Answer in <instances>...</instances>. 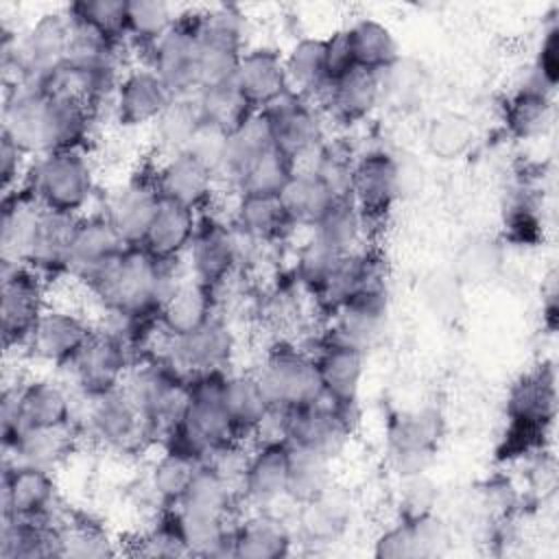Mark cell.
<instances>
[{
  "label": "cell",
  "mask_w": 559,
  "mask_h": 559,
  "mask_svg": "<svg viewBox=\"0 0 559 559\" xmlns=\"http://www.w3.org/2000/svg\"><path fill=\"white\" fill-rule=\"evenodd\" d=\"M173 264L155 260L142 247H129L87 288L116 319L135 325L157 323L162 304L179 282L170 271Z\"/></svg>",
  "instance_id": "1"
},
{
  "label": "cell",
  "mask_w": 559,
  "mask_h": 559,
  "mask_svg": "<svg viewBox=\"0 0 559 559\" xmlns=\"http://www.w3.org/2000/svg\"><path fill=\"white\" fill-rule=\"evenodd\" d=\"M225 371L201 373L188 380V397L177 424L168 432V445L188 450L205 461L216 448L240 439L225 408Z\"/></svg>",
  "instance_id": "2"
},
{
  "label": "cell",
  "mask_w": 559,
  "mask_h": 559,
  "mask_svg": "<svg viewBox=\"0 0 559 559\" xmlns=\"http://www.w3.org/2000/svg\"><path fill=\"white\" fill-rule=\"evenodd\" d=\"M22 188L46 210L81 216L94 194V170L83 148L52 151L28 164Z\"/></svg>",
  "instance_id": "3"
},
{
  "label": "cell",
  "mask_w": 559,
  "mask_h": 559,
  "mask_svg": "<svg viewBox=\"0 0 559 559\" xmlns=\"http://www.w3.org/2000/svg\"><path fill=\"white\" fill-rule=\"evenodd\" d=\"M46 308L44 275L22 262L2 260L0 330L4 349L28 347L33 330Z\"/></svg>",
  "instance_id": "4"
},
{
  "label": "cell",
  "mask_w": 559,
  "mask_h": 559,
  "mask_svg": "<svg viewBox=\"0 0 559 559\" xmlns=\"http://www.w3.org/2000/svg\"><path fill=\"white\" fill-rule=\"evenodd\" d=\"M269 402L277 408H301L323 400L319 369L312 356L293 345H275L255 373Z\"/></svg>",
  "instance_id": "5"
},
{
  "label": "cell",
  "mask_w": 559,
  "mask_h": 559,
  "mask_svg": "<svg viewBox=\"0 0 559 559\" xmlns=\"http://www.w3.org/2000/svg\"><path fill=\"white\" fill-rule=\"evenodd\" d=\"M555 376L548 367L522 376L511 386L507 397V415L511 421L507 452H524L544 437L546 426L555 417Z\"/></svg>",
  "instance_id": "6"
},
{
  "label": "cell",
  "mask_w": 559,
  "mask_h": 559,
  "mask_svg": "<svg viewBox=\"0 0 559 559\" xmlns=\"http://www.w3.org/2000/svg\"><path fill=\"white\" fill-rule=\"evenodd\" d=\"M234 349L236 341L229 325L223 319L212 317L207 323L183 336H166L164 360L190 380L201 373L225 371Z\"/></svg>",
  "instance_id": "7"
},
{
  "label": "cell",
  "mask_w": 559,
  "mask_h": 559,
  "mask_svg": "<svg viewBox=\"0 0 559 559\" xmlns=\"http://www.w3.org/2000/svg\"><path fill=\"white\" fill-rule=\"evenodd\" d=\"M70 369L85 397L111 393L124 384L131 371L129 341L114 330H94Z\"/></svg>",
  "instance_id": "8"
},
{
  "label": "cell",
  "mask_w": 559,
  "mask_h": 559,
  "mask_svg": "<svg viewBox=\"0 0 559 559\" xmlns=\"http://www.w3.org/2000/svg\"><path fill=\"white\" fill-rule=\"evenodd\" d=\"M87 430L103 445L133 450L153 432L148 419L120 386L111 393L87 397Z\"/></svg>",
  "instance_id": "9"
},
{
  "label": "cell",
  "mask_w": 559,
  "mask_h": 559,
  "mask_svg": "<svg viewBox=\"0 0 559 559\" xmlns=\"http://www.w3.org/2000/svg\"><path fill=\"white\" fill-rule=\"evenodd\" d=\"M262 111L271 122L275 146L293 159V166L323 144L321 118L308 98L288 90Z\"/></svg>",
  "instance_id": "10"
},
{
  "label": "cell",
  "mask_w": 559,
  "mask_h": 559,
  "mask_svg": "<svg viewBox=\"0 0 559 559\" xmlns=\"http://www.w3.org/2000/svg\"><path fill=\"white\" fill-rule=\"evenodd\" d=\"M352 413L330 400L288 411L286 439L290 445L314 450L328 459H336L352 432Z\"/></svg>",
  "instance_id": "11"
},
{
  "label": "cell",
  "mask_w": 559,
  "mask_h": 559,
  "mask_svg": "<svg viewBox=\"0 0 559 559\" xmlns=\"http://www.w3.org/2000/svg\"><path fill=\"white\" fill-rule=\"evenodd\" d=\"M57 483L52 469L31 463H7L2 474V518L35 520L52 518Z\"/></svg>",
  "instance_id": "12"
},
{
  "label": "cell",
  "mask_w": 559,
  "mask_h": 559,
  "mask_svg": "<svg viewBox=\"0 0 559 559\" xmlns=\"http://www.w3.org/2000/svg\"><path fill=\"white\" fill-rule=\"evenodd\" d=\"M197 20L179 17L177 24L148 50L151 70L173 96H194L201 87L197 63Z\"/></svg>",
  "instance_id": "13"
},
{
  "label": "cell",
  "mask_w": 559,
  "mask_h": 559,
  "mask_svg": "<svg viewBox=\"0 0 559 559\" xmlns=\"http://www.w3.org/2000/svg\"><path fill=\"white\" fill-rule=\"evenodd\" d=\"M127 249L105 214L79 216L68 247V273L90 286Z\"/></svg>",
  "instance_id": "14"
},
{
  "label": "cell",
  "mask_w": 559,
  "mask_h": 559,
  "mask_svg": "<svg viewBox=\"0 0 559 559\" xmlns=\"http://www.w3.org/2000/svg\"><path fill=\"white\" fill-rule=\"evenodd\" d=\"M188 253L192 277L216 290L240 262V234L234 225H227L214 216H205L199 221Z\"/></svg>",
  "instance_id": "15"
},
{
  "label": "cell",
  "mask_w": 559,
  "mask_h": 559,
  "mask_svg": "<svg viewBox=\"0 0 559 559\" xmlns=\"http://www.w3.org/2000/svg\"><path fill=\"white\" fill-rule=\"evenodd\" d=\"M92 334L94 328L72 308L48 306L33 330L28 349L41 362L70 367Z\"/></svg>",
  "instance_id": "16"
},
{
  "label": "cell",
  "mask_w": 559,
  "mask_h": 559,
  "mask_svg": "<svg viewBox=\"0 0 559 559\" xmlns=\"http://www.w3.org/2000/svg\"><path fill=\"white\" fill-rule=\"evenodd\" d=\"M397 199L395 157L386 151L360 155L352 168L349 201L360 212L365 225L367 221H382Z\"/></svg>",
  "instance_id": "17"
},
{
  "label": "cell",
  "mask_w": 559,
  "mask_h": 559,
  "mask_svg": "<svg viewBox=\"0 0 559 559\" xmlns=\"http://www.w3.org/2000/svg\"><path fill=\"white\" fill-rule=\"evenodd\" d=\"M159 203L162 197L157 192L153 170L151 175H135L116 192H111L103 214L127 247H140Z\"/></svg>",
  "instance_id": "18"
},
{
  "label": "cell",
  "mask_w": 559,
  "mask_h": 559,
  "mask_svg": "<svg viewBox=\"0 0 559 559\" xmlns=\"http://www.w3.org/2000/svg\"><path fill=\"white\" fill-rule=\"evenodd\" d=\"M288 472H290V443L264 441L249 454L240 496L253 507H269L280 498H288Z\"/></svg>",
  "instance_id": "19"
},
{
  "label": "cell",
  "mask_w": 559,
  "mask_h": 559,
  "mask_svg": "<svg viewBox=\"0 0 559 559\" xmlns=\"http://www.w3.org/2000/svg\"><path fill=\"white\" fill-rule=\"evenodd\" d=\"M332 317L334 323L330 338L367 352V347L380 336L386 321L384 282L365 286L336 312H332Z\"/></svg>",
  "instance_id": "20"
},
{
  "label": "cell",
  "mask_w": 559,
  "mask_h": 559,
  "mask_svg": "<svg viewBox=\"0 0 559 559\" xmlns=\"http://www.w3.org/2000/svg\"><path fill=\"white\" fill-rule=\"evenodd\" d=\"M173 94L151 68H135L122 74L114 92V111L122 127L135 129L153 124Z\"/></svg>",
  "instance_id": "21"
},
{
  "label": "cell",
  "mask_w": 559,
  "mask_h": 559,
  "mask_svg": "<svg viewBox=\"0 0 559 559\" xmlns=\"http://www.w3.org/2000/svg\"><path fill=\"white\" fill-rule=\"evenodd\" d=\"M314 362L319 369L323 397L345 411H354L365 373V352L328 338Z\"/></svg>",
  "instance_id": "22"
},
{
  "label": "cell",
  "mask_w": 559,
  "mask_h": 559,
  "mask_svg": "<svg viewBox=\"0 0 559 559\" xmlns=\"http://www.w3.org/2000/svg\"><path fill=\"white\" fill-rule=\"evenodd\" d=\"M76 218L79 216L52 212L39 205L22 264L35 269L44 277L68 271V247Z\"/></svg>",
  "instance_id": "23"
},
{
  "label": "cell",
  "mask_w": 559,
  "mask_h": 559,
  "mask_svg": "<svg viewBox=\"0 0 559 559\" xmlns=\"http://www.w3.org/2000/svg\"><path fill=\"white\" fill-rule=\"evenodd\" d=\"M216 177L190 153L168 155L155 168V186L164 201L199 212L214 192Z\"/></svg>",
  "instance_id": "24"
},
{
  "label": "cell",
  "mask_w": 559,
  "mask_h": 559,
  "mask_svg": "<svg viewBox=\"0 0 559 559\" xmlns=\"http://www.w3.org/2000/svg\"><path fill=\"white\" fill-rule=\"evenodd\" d=\"M17 415L20 432L31 428L72 426V395L66 384L52 378L28 380L24 384H17Z\"/></svg>",
  "instance_id": "25"
},
{
  "label": "cell",
  "mask_w": 559,
  "mask_h": 559,
  "mask_svg": "<svg viewBox=\"0 0 559 559\" xmlns=\"http://www.w3.org/2000/svg\"><path fill=\"white\" fill-rule=\"evenodd\" d=\"M231 81L255 109H264L288 92L284 57L277 50L262 46L249 48L240 55Z\"/></svg>",
  "instance_id": "26"
},
{
  "label": "cell",
  "mask_w": 559,
  "mask_h": 559,
  "mask_svg": "<svg viewBox=\"0 0 559 559\" xmlns=\"http://www.w3.org/2000/svg\"><path fill=\"white\" fill-rule=\"evenodd\" d=\"M319 100L336 122L356 124L380 103V76L378 72L352 68L343 76L330 81Z\"/></svg>",
  "instance_id": "27"
},
{
  "label": "cell",
  "mask_w": 559,
  "mask_h": 559,
  "mask_svg": "<svg viewBox=\"0 0 559 559\" xmlns=\"http://www.w3.org/2000/svg\"><path fill=\"white\" fill-rule=\"evenodd\" d=\"M214 293L199 280H179L157 312V328L166 336H183L214 314Z\"/></svg>",
  "instance_id": "28"
},
{
  "label": "cell",
  "mask_w": 559,
  "mask_h": 559,
  "mask_svg": "<svg viewBox=\"0 0 559 559\" xmlns=\"http://www.w3.org/2000/svg\"><path fill=\"white\" fill-rule=\"evenodd\" d=\"M197 227L199 218L194 210L162 199L140 247L159 262H175L190 249Z\"/></svg>",
  "instance_id": "29"
},
{
  "label": "cell",
  "mask_w": 559,
  "mask_h": 559,
  "mask_svg": "<svg viewBox=\"0 0 559 559\" xmlns=\"http://www.w3.org/2000/svg\"><path fill=\"white\" fill-rule=\"evenodd\" d=\"M234 227L251 242L282 240L293 225L280 194L240 192L234 207Z\"/></svg>",
  "instance_id": "30"
},
{
  "label": "cell",
  "mask_w": 559,
  "mask_h": 559,
  "mask_svg": "<svg viewBox=\"0 0 559 559\" xmlns=\"http://www.w3.org/2000/svg\"><path fill=\"white\" fill-rule=\"evenodd\" d=\"M290 546L293 535L288 526L271 513H255L234 526L231 557L280 559L290 555Z\"/></svg>",
  "instance_id": "31"
},
{
  "label": "cell",
  "mask_w": 559,
  "mask_h": 559,
  "mask_svg": "<svg viewBox=\"0 0 559 559\" xmlns=\"http://www.w3.org/2000/svg\"><path fill=\"white\" fill-rule=\"evenodd\" d=\"M2 559H44L61 557L59 528L50 520H7L2 518L0 531Z\"/></svg>",
  "instance_id": "32"
},
{
  "label": "cell",
  "mask_w": 559,
  "mask_h": 559,
  "mask_svg": "<svg viewBox=\"0 0 559 559\" xmlns=\"http://www.w3.org/2000/svg\"><path fill=\"white\" fill-rule=\"evenodd\" d=\"M170 520L186 548V555H199V557L231 555L234 526H229V520L186 513L175 507L170 511Z\"/></svg>",
  "instance_id": "33"
},
{
  "label": "cell",
  "mask_w": 559,
  "mask_h": 559,
  "mask_svg": "<svg viewBox=\"0 0 559 559\" xmlns=\"http://www.w3.org/2000/svg\"><path fill=\"white\" fill-rule=\"evenodd\" d=\"M288 90L308 98H321L328 87L325 72V39L321 37H304L293 44L288 55L284 57Z\"/></svg>",
  "instance_id": "34"
},
{
  "label": "cell",
  "mask_w": 559,
  "mask_h": 559,
  "mask_svg": "<svg viewBox=\"0 0 559 559\" xmlns=\"http://www.w3.org/2000/svg\"><path fill=\"white\" fill-rule=\"evenodd\" d=\"M236 493V485H231L221 472H216L210 463L203 461L175 509L229 520Z\"/></svg>",
  "instance_id": "35"
},
{
  "label": "cell",
  "mask_w": 559,
  "mask_h": 559,
  "mask_svg": "<svg viewBox=\"0 0 559 559\" xmlns=\"http://www.w3.org/2000/svg\"><path fill=\"white\" fill-rule=\"evenodd\" d=\"M280 199L293 225L306 227H314L338 201L332 190L310 170H295L288 183L282 188Z\"/></svg>",
  "instance_id": "36"
},
{
  "label": "cell",
  "mask_w": 559,
  "mask_h": 559,
  "mask_svg": "<svg viewBox=\"0 0 559 559\" xmlns=\"http://www.w3.org/2000/svg\"><path fill=\"white\" fill-rule=\"evenodd\" d=\"M201 463L203 461L192 452L177 445H166V450L153 461L148 472V487L153 496L166 509L177 507Z\"/></svg>",
  "instance_id": "37"
},
{
  "label": "cell",
  "mask_w": 559,
  "mask_h": 559,
  "mask_svg": "<svg viewBox=\"0 0 559 559\" xmlns=\"http://www.w3.org/2000/svg\"><path fill=\"white\" fill-rule=\"evenodd\" d=\"M271 146H275L271 122L262 109H255L238 129H234L227 135V157L223 177H227L236 186L238 179L247 173V168Z\"/></svg>",
  "instance_id": "38"
},
{
  "label": "cell",
  "mask_w": 559,
  "mask_h": 559,
  "mask_svg": "<svg viewBox=\"0 0 559 559\" xmlns=\"http://www.w3.org/2000/svg\"><path fill=\"white\" fill-rule=\"evenodd\" d=\"M223 400L238 437L253 435L273 408L255 373L227 376Z\"/></svg>",
  "instance_id": "39"
},
{
  "label": "cell",
  "mask_w": 559,
  "mask_h": 559,
  "mask_svg": "<svg viewBox=\"0 0 559 559\" xmlns=\"http://www.w3.org/2000/svg\"><path fill=\"white\" fill-rule=\"evenodd\" d=\"M347 37H349L354 68L380 74L400 57L393 33L389 31V26H384L378 20L362 17L354 22L347 28Z\"/></svg>",
  "instance_id": "40"
},
{
  "label": "cell",
  "mask_w": 559,
  "mask_h": 559,
  "mask_svg": "<svg viewBox=\"0 0 559 559\" xmlns=\"http://www.w3.org/2000/svg\"><path fill=\"white\" fill-rule=\"evenodd\" d=\"M349 518V500L330 485L321 496L299 504V528L310 542H332L341 535Z\"/></svg>",
  "instance_id": "41"
},
{
  "label": "cell",
  "mask_w": 559,
  "mask_h": 559,
  "mask_svg": "<svg viewBox=\"0 0 559 559\" xmlns=\"http://www.w3.org/2000/svg\"><path fill=\"white\" fill-rule=\"evenodd\" d=\"M203 118L194 96H173L159 118L153 122V135L157 148L168 157L175 153H183L201 127Z\"/></svg>",
  "instance_id": "42"
},
{
  "label": "cell",
  "mask_w": 559,
  "mask_h": 559,
  "mask_svg": "<svg viewBox=\"0 0 559 559\" xmlns=\"http://www.w3.org/2000/svg\"><path fill=\"white\" fill-rule=\"evenodd\" d=\"M72 426L63 428H31L22 430L13 445L4 448L13 454L15 463H31L46 469H52L61 463L72 450Z\"/></svg>",
  "instance_id": "43"
},
{
  "label": "cell",
  "mask_w": 559,
  "mask_h": 559,
  "mask_svg": "<svg viewBox=\"0 0 559 559\" xmlns=\"http://www.w3.org/2000/svg\"><path fill=\"white\" fill-rule=\"evenodd\" d=\"M194 98L203 122H210L227 133L238 129L255 111L234 81L201 87Z\"/></svg>",
  "instance_id": "44"
},
{
  "label": "cell",
  "mask_w": 559,
  "mask_h": 559,
  "mask_svg": "<svg viewBox=\"0 0 559 559\" xmlns=\"http://www.w3.org/2000/svg\"><path fill=\"white\" fill-rule=\"evenodd\" d=\"M332 459L299 445H290L288 498L297 504L321 496L332 485Z\"/></svg>",
  "instance_id": "45"
},
{
  "label": "cell",
  "mask_w": 559,
  "mask_h": 559,
  "mask_svg": "<svg viewBox=\"0 0 559 559\" xmlns=\"http://www.w3.org/2000/svg\"><path fill=\"white\" fill-rule=\"evenodd\" d=\"M173 7L164 0H127L124 37L135 46L151 50L175 24Z\"/></svg>",
  "instance_id": "46"
},
{
  "label": "cell",
  "mask_w": 559,
  "mask_h": 559,
  "mask_svg": "<svg viewBox=\"0 0 559 559\" xmlns=\"http://www.w3.org/2000/svg\"><path fill=\"white\" fill-rule=\"evenodd\" d=\"M552 103L550 94L522 85L507 103H504V124L515 138H533L544 131L550 122Z\"/></svg>",
  "instance_id": "47"
},
{
  "label": "cell",
  "mask_w": 559,
  "mask_h": 559,
  "mask_svg": "<svg viewBox=\"0 0 559 559\" xmlns=\"http://www.w3.org/2000/svg\"><path fill=\"white\" fill-rule=\"evenodd\" d=\"M476 129L472 120L459 111L437 116L426 131L428 151L441 162L461 159L474 144Z\"/></svg>",
  "instance_id": "48"
},
{
  "label": "cell",
  "mask_w": 559,
  "mask_h": 559,
  "mask_svg": "<svg viewBox=\"0 0 559 559\" xmlns=\"http://www.w3.org/2000/svg\"><path fill=\"white\" fill-rule=\"evenodd\" d=\"M365 221L349 199H338L328 214L314 225V238L336 253H354L362 238Z\"/></svg>",
  "instance_id": "49"
},
{
  "label": "cell",
  "mask_w": 559,
  "mask_h": 559,
  "mask_svg": "<svg viewBox=\"0 0 559 559\" xmlns=\"http://www.w3.org/2000/svg\"><path fill=\"white\" fill-rule=\"evenodd\" d=\"M72 22L107 41H122L127 26V0H81L66 11Z\"/></svg>",
  "instance_id": "50"
},
{
  "label": "cell",
  "mask_w": 559,
  "mask_h": 559,
  "mask_svg": "<svg viewBox=\"0 0 559 559\" xmlns=\"http://www.w3.org/2000/svg\"><path fill=\"white\" fill-rule=\"evenodd\" d=\"M293 173H295L293 159L286 153H282L277 146H271L247 168V173L238 179L236 188H238V194L240 192L280 194L282 188L293 177Z\"/></svg>",
  "instance_id": "51"
},
{
  "label": "cell",
  "mask_w": 559,
  "mask_h": 559,
  "mask_svg": "<svg viewBox=\"0 0 559 559\" xmlns=\"http://www.w3.org/2000/svg\"><path fill=\"white\" fill-rule=\"evenodd\" d=\"M378 76H380V100L386 98L393 107L406 109L421 98L426 76L417 61L400 55Z\"/></svg>",
  "instance_id": "52"
},
{
  "label": "cell",
  "mask_w": 559,
  "mask_h": 559,
  "mask_svg": "<svg viewBox=\"0 0 559 559\" xmlns=\"http://www.w3.org/2000/svg\"><path fill=\"white\" fill-rule=\"evenodd\" d=\"M61 542V557H79V559H98L116 555L114 542L107 531L98 524L76 518L68 524L57 526Z\"/></svg>",
  "instance_id": "53"
},
{
  "label": "cell",
  "mask_w": 559,
  "mask_h": 559,
  "mask_svg": "<svg viewBox=\"0 0 559 559\" xmlns=\"http://www.w3.org/2000/svg\"><path fill=\"white\" fill-rule=\"evenodd\" d=\"M500 264H502L500 245L489 238H474L459 251L454 273L459 282L480 284V282H489L500 271Z\"/></svg>",
  "instance_id": "54"
},
{
  "label": "cell",
  "mask_w": 559,
  "mask_h": 559,
  "mask_svg": "<svg viewBox=\"0 0 559 559\" xmlns=\"http://www.w3.org/2000/svg\"><path fill=\"white\" fill-rule=\"evenodd\" d=\"M343 260V253H336L321 240L312 236L297 255V277L301 284H306L312 293L328 280V275L336 269V264Z\"/></svg>",
  "instance_id": "55"
},
{
  "label": "cell",
  "mask_w": 559,
  "mask_h": 559,
  "mask_svg": "<svg viewBox=\"0 0 559 559\" xmlns=\"http://www.w3.org/2000/svg\"><path fill=\"white\" fill-rule=\"evenodd\" d=\"M439 500L437 485L426 472L402 478L400 485V520H419L435 513Z\"/></svg>",
  "instance_id": "56"
},
{
  "label": "cell",
  "mask_w": 559,
  "mask_h": 559,
  "mask_svg": "<svg viewBox=\"0 0 559 559\" xmlns=\"http://www.w3.org/2000/svg\"><path fill=\"white\" fill-rule=\"evenodd\" d=\"M227 131L201 122L197 133L192 135L186 153H190L197 162H201L216 179L225 173V157H227Z\"/></svg>",
  "instance_id": "57"
},
{
  "label": "cell",
  "mask_w": 559,
  "mask_h": 559,
  "mask_svg": "<svg viewBox=\"0 0 559 559\" xmlns=\"http://www.w3.org/2000/svg\"><path fill=\"white\" fill-rule=\"evenodd\" d=\"M439 439V415L430 411L411 413L395 421L391 430V445H421L432 448Z\"/></svg>",
  "instance_id": "58"
},
{
  "label": "cell",
  "mask_w": 559,
  "mask_h": 559,
  "mask_svg": "<svg viewBox=\"0 0 559 559\" xmlns=\"http://www.w3.org/2000/svg\"><path fill=\"white\" fill-rule=\"evenodd\" d=\"M531 81L546 92H552L559 81V28L550 26L539 46L537 61L531 74Z\"/></svg>",
  "instance_id": "59"
},
{
  "label": "cell",
  "mask_w": 559,
  "mask_h": 559,
  "mask_svg": "<svg viewBox=\"0 0 559 559\" xmlns=\"http://www.w3.org/2000/svg\"><path fill=\"white\" fill-rule=\"evenodd\" d=\"M26 153L4 133L0 135V179H2V190L4 194L17 190L24 183L28 164H26Z\"/></svg>",
  "instance_id": "60"
},
{
  "label": "cell",
  "mask_w": 559,
  "mask_h": 559,
  "mask_svg": "<svg viewBox=\"0 0 559 559\" xmlns=\"http://www.w3.org/2000/svg\"><path fill=\"white\" fill-rule=\"evenodd\" d=\"M373 555L376 557H384V559H406V557H415V544H413V535H411V526L406 520H400L397 524H393L391 528H386L373 546Z\"/></svg>",
  "instance_id": "61"
},
{
  "label": "cell",
  "mask_w": 559,
  "mask_h": 559,
  "mask_svg": "<svg viewBox=\"0 0 559 559\" xmlns=\"http://www.w3.org/2000/svg\"><path fill=\"white\" fill-rule=\"evenodd\" d=\"M354 68L347 28L325 37V72L328 81H334Z\"/></svg>",
  "instance_id": "62"
},
{
  "label": "cell",
  "mask_w": 559,
  "mask_h": 559,
  "mask_svg": "<svg viewBox=\"0 0 559 559\" xmlns=\"http://www.w3.org/2000/svg\"><path fill=\"white\" fill-rule=\"evenodd\" d=\"M395 173H397V194L406 197L413 192H419L424 181V168L421 164L413 159H400L395 157Z\"/></svg>",
  "instance_id": "63"
}]
</instances>
